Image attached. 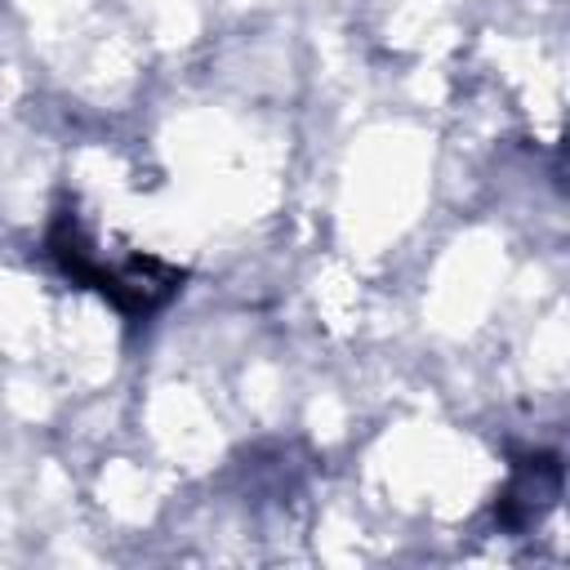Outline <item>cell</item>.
Segmentation results:
<instances>
[{
	"instance_id": "6da1fadb",
	"label": "cell",
	"mask_w": 570,
	"mask_h": 570,
	"mask_svg": "<svg viewBox=\"0 0 570 570\" xmlns=\"http://www.w3.org/2000/svg\"><path fill=\"white\" fill-rule=\"evenodd\" d=\"M49 254L62 267L67 281L98 289L116 312L125 316H147L160 303L174 298V289L183 285V272L156 258H138L129 267H107L102 258H94V245L80 236V223L71 214H58L53 232H49Z\"/></svg>"
},
{
	"instance_id": "7a4b0ae2",
	"label": "cell",
	"mask_w": 570,
	"mask_h": 570,
	"mask_svg": "<svg viewBox=\"0 0 570 570\" xmlns=\"http://www.w3.org/2000/svg\"><path fill=\"white\" fill-rule=\"evenodd\" d=\"M561 494V463L552 454H534V459H521L512 468V481L503 485L499 494V508L494 517L508 525V530H525L534 525Z\"/></svg>"
}]
</instances>
